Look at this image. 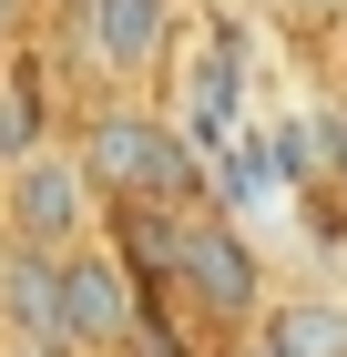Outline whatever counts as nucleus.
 Listing matches in <instances>:
<instances>
[{"label":"nucleus","instance_id":"nucleus-1","mask_svg":"<svg viewBox=\"0 0 347 357\" xmlns=\"http://www.w3.org/2000/svg\"><path fill=\"white\" fill-rule=\"evenodd\" d=\"M72 164H82V184L103 194V204H133V215H174V204L205 194V153H194L154 102H103L82 123Z\"/></svg>","mask_w":347,"mask_h":357},{"label":"nucleus","instance_id":"nucleus-2","mask_svg":"<svg viewBox=\"0 0 347 357\" xmlns=\"http://www.w3.org/2000/svg\"><path fill=\"white\" fill-rule=\"evenodd\" d=\"M92 215H103V194L82 184L72 143H31L0 164V245H31V255L92 245Z\"/></svg>","mask_w":347,"mask_h":357},{"label":"nucleus","instance_id":"nucleus-3","mask_svg":"<svg viewBox=\"0 0 347 357\" xmlns=\"http://www.w3.org/2000/svg\"><path fill=\"white\" fill-rule=\"evenodd\" d=\"M184 41V0H72V61L92 82H154Z\"/></svg>","mask_w":347,"mask_h":357},{"label":"nucleus","instance_id":"nucleus-4","mask_svg":"<svg viewBox=\"0 0 347 357\" xmlns=\"http://www.w3.org/2000/svg\"><path fill=\"white\" fill-rule=\"evenodd\" d=\"M52 286H61V347L72 357H123L143 337L133 266H123L112 245H61L52 255Z\"/></svg>","mask_w":347,"mask_h":357},{"label":"nucleus","instance_id":"nucleus-5","mask_svg":"<svg viewBox=\"0 0 347 357\" xmlns=\"http://www.w3.org/2000/svg\"><path fill=\"white\" fill-rule=\"evenodd\" d=\"M163 266H174V286H184L205 317H256V306H266V266H256V245H245L225 215H184V204H174Z\"/></svg>","mask_w":347,"mask_h":357},{"label":"nucleus","instance_id":"nucleus-6","mask_svg":"<svg viewBox=\"0 0 347 357\" xmlns=\"http://www.w3.org/2000/svg\"><path fill=\"white\" fill-rule=\"evenodd\" d=\"M174 52H184V41H174ZM245 72H235V52H225V41H194L184 52V82H174V112H163V123H174V133L194 143V153H225V133H235V112H245Z\"/></svg>","mask_w":347,"mask_h":357},{"label":"nucleus","instance_id":"nucleus-7","mask_svg":"<svg viewBox=\"0 0 347 357\" xmlns=\"http://www.w3.org/2000/svg\"><path fill=\"white\" fill-rule=\"evenodd\" d=\"M0 337L10 347H61V286H52V255H31V245H0Z\"/></svg>","mask_w":347,"mask_h":357},{"label":"nucleus","instance_id":"nucleus-8","mask_svg":"<svg viewBox=\"0 0 347 357\" xmlns=\"http://www.w3.org/2000/svg\"><path fill=\"white\" fill-rule=\"evenodd\" d=\"M266 327H256V347L266 357H347V306L337 296H276L256 306Z\"/></svg>","mask_w":347,"mask_h":357},{"label":"nucleus","instance_id":"nucleus-9","mask_svg":"<svg viewBox=\"0 0 347 357\" xmlns=\"http://www.w3.org/2000/svg\"><path fill=\"white\" fill-rule=\"evenodd\" d=\"M21 92H31V82H0V164L41 143V123H21Z\"/></svg>","mask_w":347,"mask_h":357},{"label":"nucleus","instance_id":"nucleus-10","mask_svg":"<svg viewBox=\"0 0 347 357\" xmlns=\"http://www.w3.org/2000/svg\"><path fill=\"white\" fill-rule=\"evenodd\" d=\"M266 10H276V21H317V31L347 21V0H266Z\"/></svg>","mask_w":347,"mask_h":357},{"label":"nucleus","instance_id":"nucleus-11","mask_svg":"<svg viewBox=\"0 0 347 357\" xmlns=\"http://www.w3.org/2000/svg\"><path fill=\"white\" fill-rule=\"evenodd\" d=\"M0 357H52V347H0Z\"/></svg>","mask_w":347,"mask_h":357},{"label":"nucleus","instance_id":"nucleus-12","mask_svg":"<svg viewBox=\"0 0 347 357\" xmlns=\"http://www.w3.org/2000/svg\"><path fill=\"white\" fill-rule=\"evenodd\" d=\"M245 357H266V347H245Z\"/></svg>","mask_w":347,"mask_h":357},{"label":"nucleus","instance_id":"nucleus-13","mask_svg":"<svg viewBox=\"0 0 347 357\" xmlns=\"http://www.w3.org/2000/svg\"><path fill=\"white\" fill-rule=\"evenodd\" d=\"M337 41H347V21H337Z\"/></svg>","mask_w":347,"mask_h":357}]
</instances>
